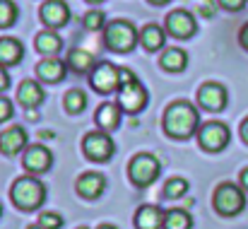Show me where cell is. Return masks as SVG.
<instances>
[{
	"instance_id": "cell-1",
	"label": "cell",
	"mask_w": 248,
	"mask_h": 229,
	"mask_svg": "<svg viewBox=\"0 0 248 229\" xmlns=\"http://www.w3.org/2000/svg\"><path fill=\"white\" fill-rule=\"evenodd\" d=\"M162 126H164V133L169 138H173V140H188L190 135L198 133V128L202 123H200V114H198L195 104L193 101H186V99H178V101H173V104L166 106Z\"/></svg>"
},
{
	"instance_id": "cell-2",
	"label": "cell",
	"mask_w": 248,
	"mask_h": 229,
	"mask_svg": "<svg viewBox=\"0 0 248 229\" xmlns=\"http://www.w3.org/2000/svg\"><path fill=\"white\" fill-rule=\"evenodd\" d=\"M116 94H118V106L123 109V114H140L150 101L145 84L135 77L130 68H121V84Z\"/></svg>"
},
{
	"instance_id": "cell-3",
	"label": "cell",
	"mask_w": 248,
	"mask_h": 229,
	"mask_svg": "<svg viewBox=\"0 0 248 229\" xmlns=\"http://www.w3.org/2000/svg\"><path fill=\"white\" fill-rule=\"evenodd\" d=\"M10 198H12L15 208H19L24 213H31V210H39L44 205V200H46V186L34 174H27V176H19L12 183Z\"/></svg>"
},
{
	"instance_id": "cell-4",
	"label": "cell",
	"mask_w": 248,
	"mask_h": 229,
	"mask_svg": "<svg viewBox=\"0 0 248 229\" xmlns=\"http://www.w3.org/2000/svg\"><path fill=\"white\" fill-rule=\"evenodd\" d=\"M140 41V32L128 19H113L104 27V46L113 53H130Z\"/></svg>"
},
{
	"instance_id": "cell-5",
	"label": "cell",
	"mask_w": 248,
	"mask_h": 229,
	"mask_svg": "<svg viewBox=\"0 0 248 229\" xmlns=\"http://www.w3.org/2000/svg\"><path fill=\"white\" fill-rule=\"evenodd\" d=\"M212 205L222 217H234V215L244 213V208H246V191L232 181H224L215 188Z\"/></svg>"
},
{
	"instance_id": "cell-6",
	"label": "cell",
	"mask_w": 248,
	"mask_h": 229,
	"mask_svg": "<svg viewBox=\"0 0 248 229\" xmlns=\"http://www.w3.org/2000/svg\"><path fill=\"white\" fill-rule=\"evenodd\" d=\"M159 174H162V162L150 152L135 154L128 164V176H130L133 186H138V188L152 186L159 179Z\"/></svg>"
},
{
	"instance_id": "cell-7",
	"label": "cell",
	"mask_w": 248,
	"mask_h": 229,
	"mask_svg": "<svg viewBox=\"0 0 248 229\" xmlns=\"http://www.w3.org/2000/svg\"><path fill=\"white\" fill-rule=\"evenodd\" d=\"M232 140L229 126L222 121H207L198 128V143L205 152H222Z\"/></svg>"
},
{
	"instance_id": "cell-8",
	"label": "cell",
	"mask_w": 248,
	"mask_h": 229,
	"mask_svg": "<svg viewBox=\"0 0 248 229\" xmlns=\"http://www.w3.org/2000/svg\"><path fill=\"white\" fill-rule=\"evenodd\" d=\"M89 84H92V89H96L99 94H113V92H118V84H121V68L113 65L111 61L96 63L94 70L89 73Z\"/></svg>"
},
{
	"instance_id": "cell-9",
	"label": "cell",
	"mask_w": 248,
	"mask_h": 229,
	"mask_svg": "<svg viewBox=\"0 0 248 229\" xmlns=\"http://www.w3.org/2000/svg\"><path fill=\"white\" fill-rule=\"evenodd\" d=\"M82 152L92 162H108L116 152L113 138L106 131H92L82 138Z\"/></svg>"
},
{
	"instance_id": "cell-10",
	"label": "cell",
	"mask_w": 248,
	"mask_h": 229,
	"mask_svg": "<svg viewBox=\"0 0 248 229\" xmlns=\"http://www.w3.org/2000/svg\"><path fill=\"white\" fill-rule=\"evenodd\" d=\"M164 29H166V34L173 36V39H190L198 32V19L188 10H171L166 15Z\"/></svg>"
},
{
	"instance_id": "cell-11",
	"label": "cell",
	"mask_w": 248,
	"mask_h": 229,
	"mask_svg": "<svg viewBox=\"0 0 248 229\" xmlns=\"http://www.w3.org/2000/svg\"><path fill=\"white\" fill-rule=\"evenodd\" d=\"M39 19L48 29H61L70 22V7L65 0H44L39 7Z\"/></svg>"
},
{
	"instance_id": "cell-12",
	"label": "cell",
	"mask_w": 248,
	"mask_h": 229,
	"mask_svg": "<svg viewBox=\"0 0 248 229\" xmlns=\"http://www.w3.org/2000/svg\"><path fill=\"white\" fill-rule=\"evenodd\" d=\"M229 101V94H227V87L219 84V82H205L200 84L198 89V104L207 111H222Z\"/></svg>"
},
{
	"instance_id": "cell-13",
	"label": "cell",
	"mask_w": 248,
	"mask_h": 229,
	"mask_svg": "<svg viewBox=\"0 0 248 229\" xmlns=\"http://www.w3.org/2000/svg\"><path fill=\"white\" fill-rule=\"evenodd\" d=\"M22 164L29 174L39 176V174H46L51 166H53V154L48 147L44 145H29L24 150V157H22Z\"/></svg>"
},
{
	"instance_id": "cell-14",
	"label": "cell",
	"mask_w": 248,
	"mask_h": 229,
	"mask_svg": "<svg viewBox=\"0 0 248 229\" xmlns=\"http://www.w3.org/2000/svg\"><path fill=\"white\" fill-rule=\"evenodd\" d=\"M44 99H46V92L39 84V80H24L17 87V101H19V106H24L29 111H34L36 106H41Z\"/></svg>"
},
{
	"instance_id": "cell-15",
	"label": "cell",
	"mask_w": 248,
	"mask_h": 229,
	"mask_svg": "<svg viewBox=\"0 0 248 229\" xmlns=\"http://www.w3.org/2000/svg\"><path fill=\"white\" fill-rule=\"evenodd\" d=\"M68 70H70L68 63L63 58H58V56H48L36 65V75L44 82H61V80H65Z\"/></svg>"
},
{
	"instance_id": "cell-16",
	"label": "cell",
	"mask_w": 248,
	"mask_h": 229,
	"mask_svg": "<svg viewBox=\"0 0 248 229\" xmlns=\"http://www.w3.org/2000/svg\"><path fill=\"white\" fill-rule=\"evenodd\" d=\"M121 116H123V109L118 106V101H106V104H101V106L96 109L94 121H96V126H99L101 131L111 133V131H116V128L121 126Z\"/></svg>"
},
{
	"instance_id": "cell-17",
	"label": "cell",
	"mask_w": 248,
	"mask_h": 229,
	"mask_svg": "<svg viewBox=\"0 0 248 229\" xmlns=\"http://www.w3.org/2000/svg\"><path fill=\"white\" fill-rule=\"evenodd\" d=\"M75 188H78V193H80L82 198L94 200V198H99V196L104 193L106 179H104V174H99V171H87V174H82V176L78 179Z\"/></svg>"
},
{
	"instance_id": "cell-18",
	"label": "cell",
	"mask_w": 248,
	"mask_h": 229,
	"mask_svg": "<svg viewBox=\"0 0 248 229\" xmlns=\"http://www.w3.org/2000/svg\"><path fill=\"white\" fill-rule=\"evenodd\" d=\"M27 150V131L22 126H12L5 133H0V152L2 154H17Z\"/></svg>"
},
{
	"instance_id": "cell-19",
	"label": "cell",
	"mask_w": 248,
	"mask_h": 229,
	"mask_svg": "<svg viewBox=\"0 0 248 229\" xmlns=\"http://www.w3.org/2000/svg\"><path fill=\"white\" fill-rule=\"evenodd\" d=\"M166 210L157 205H142L135 213V227L138 229H164Z\"/></svg>"
},
{
	"instance_id": "cell-20",
	"label": "cell",
	"mask_w": 248,
	"mask_h": 229,
	"mask_svg": "<svg viewBox=\"0 0 248 229\" xmlns=\"http://www.w3.org/2000/svg\"><path fill=\"white\" fill-rule=\"evenodd\" d=\"M24 56V46L19 39L15 36H2L0 39V65L10 68V65H17Z\"/></svg>"
},
{
	"instance_id": "cell-21",
	"label": "cell",
	"mask_w": 248,
	"mask_h": 229,
	"mask_svg": "<svg viewBox=\"0 0 248 229\" xmlns=\"http://www.w3.org/2000/svg\"><path fill=\"white\" fill-rule=\"evenodd\" d=\"M140 44H142V49L150 51V53L164 49L166 29L164 27H159V24H145V27L140 29Z\"/></svg>"
},
{
	"instance_id": "cell-22",
	"label": "cell",
	"mask_w": 248,
	"mask_h": 229,
	"mask_svg": "<svg viewBox=\"0 0 248 229\" xmlns=\"http://www.w3.org/2000/svg\"><path fill=\"white\" fill-rule=\"evenodd\" d=\"M65 63H68V68H70L75 75H89V73L94 70V65H96L94 56H92L89 51H84V49H73V51L68 53Z\"/></svg>"
},
{
	"instance_id": "cell-23",
	"label": "cell",
	"mask_w": 248,
	"mask_h": 229,
	"mask_svg": "<svg viewBox=\"0 0 248 229\" xmlns=\"http://www.w3.org/2000/svg\"><path fill=\"white\" fill-rule=\"evenodd\" d=\"M61 49H63V39L58 36L56 29H44V32L36 36V51H39L44 58H48V56H58Z\"/></svg>"
},
{
	"instance_id": "cell-24",
	"label": "cell",
	"mask_w": 248,
	"mask_h": 229,
	"mask_svg": "<svg viewBox=\"0 0 248 229\" xmlns=\"http://www.w3.org/2000/svg\"><path fill=\"white\" fill-rule=\"evenodd\" d=\"M159 65L166 73H183L188 65V53L183 49H164V53L159 56Z\"/></svg>"
},
{
	"instance_id": "cell-25",
	"label": "cell",
	"mask_w": 248,
	"mask_h": 229,
	"mask_svg": "<svg viewBox=\"0 0 248 229\" xmlns=\"http://www.w3.org/2000/svg\"><path fill=\"white\" fill-rule=\"evenodd\" d=\"M193 227V217L188 210H166V217H164V229H190Z\"/></svg>"
},
{
	"instance_id": "cell-26",
	"label": "cell",
	"mask_w": 248,
	"mask_h": 229,
	"mask_svg": "<svg viewBox=\"0 0 248 229\" xmlns=\"http://www.w3.org/2000/svg\"><path fill=\"white\" fill-rule=\"evenodd\" d=\"M63 106H65L68 114H80V111H84V106H87V92L84 89H70L65 94V99H63Z\"/></svg>"
},
{
	"instance_id": "cell-27",
	"label": "cell",
	"mask_w": 248,
	"mask_h": 229,
	"mask_svg": "<svg viewBox=\"0 0 248 229\" xmlns=\"http://www.w3.org/2000/svg\"><path fill=\"white\" fill-rule=\"evenodd\" d=\"M82 27L87 32H101L106 27V15L101 10H89L82 17Z\"/></svg>"
},
{
	"instance_id": "cell-28",
	"label": "cell",
	"mask_w": 248,
	"mask_h": 229,
	"mask_svg": "<svg viewBox=\"0 0 248 229\" xmlns=\"http://www.w3.org/2000/svg\"><path fill=\"white\" fill-rule=\"evenodd\" d=\"M17 22V5L12 0H0V29H7Z\"/></svg>"
},
{
	"instance_id": "cell-29",
	"label": "cell",
	"mask_w": 248,
	"mask_h": 229,
	"mask_svg": "<svg viewBox=\"0 0 248 229\" xmlns=\"http://www.w3.org/2000/svg\"><path fill=\"white\" fill-rule=\"evenodd\" d=\"M188 193V181L181 179V176H173L164 183V196L166 198H181Z\"/></svg>"
},
{
	"instance_id": "cell-30",
	"label": "cell",
	"mask_w": 248,
	"mask_h": 229,
	"mask_svg": "<svg viewBox=\"0 0 248 229\" xmlns=\"http://www.w3.org/2000/svg\"><path fill=\"white\" fill-rule=\"evenodd\" d=\"M39 225L44 229H61L63 227V215H58V213H41L39 215Z\"/></svg>"
},
{
	"instance_id": "cell-31",
	"label": "cell",
	"mask_w": 248,
	"mask_h": 229,
	"mask_svg": "<svg viewBox=\"0 0 248 229\" xmlns=\"http://www.w3.org/2000/svg\"><path fill=\"white\" fill-rule=\"evenodd\" d=\"M12 118V101L7 97H0V123Z\"/></svg>"
},
{
	"instance_id": "cell-32",
	"label": "cell",
	"mask_w": 248,
	"mask_h": 229,
	"mask_svg": "<svg viewBox=\"0 0 248 229\" xmlns=\"http://www.w3.org/2000/svg\"><path fill=\"white\" fill-rule=\"evenodd\" d=\"M217 0H205L200 7H198V15H202V17H215V12H217Z\"/></svg>"
},
{
	"instance_id": "cell-33",
	"label": "cell",
	"mask_w": 248,
	"mask_h": 229,
	"mask_svg": "<svg viewBox=\"0 0 248 229\" xmlns=\"http://www.w3.org/2000/svg\"><path fill=\"white\" fill-rule=\"evenodd\" d=\"M217 2H219V7H224V10H229V12H239V10L246 7L248 0H217Z\"/></svg>"
},
{
	"instance_id": "cell-34",
	"label": "cell",
	"mask_w": 248,
	"mask_h": 229,
	"mask_svg": "<svg viewBox=\"0 0 248 229\" xmlns=\"http://www.w3.org/2000/svg\"><path fill=\"white\" fill-rule=\"evenodd\" d=\"M7 87H10V73H7L5 65H0V92L7 89Z\"/></svg>"
},
{
	"instance_id": "cell-35",
	"label": "cell",
	"mask_w": 248,
	"mask_h": 229,
	"mask_svg": "<svg viewBox=\"0 0 248 229\" xmlns=\"http://www.w3.org/2000/svg\"><path fill=\"white\" fill-rule=\"evenodd\" d=\"M239 44H241V46L248 51V22L241 27V32H239Z\"/></svg>"
},
{
	"instance_id": "cell-36",
	"label": "cell",
	"mask_w": 248,
	"mask_h": 229,
	"mask_svg": "<svg viewBox=\"0 0 248 229\" xmlns=\"http://www.w3.org/2000/svg\"><path fill=\"white\" fill-rule=\"evenodd\" d=\"M239 186H241L244 191H248V166L241 171V176H239Z\"/></svg>"
},
{
	"instance_id": "cell-37",
	"label": "cell",
	"mask_w": 248,
	"mask_h": 229,
	"mask_svg": "<svg viewBox=\"0 0 248 229\" xmlns=\"http://www.w3.org/2000/svg\"><path fill=\"white\" fill-rule=\"evenodd\" d=\"M241 138H244V143L248 145V118H244V123H241Z\"/></svg>"
},
{
	"instance_id": "cell-38",
	"label": "cell",
	"mask_w": 248,
	"mask_h": 229,
	"mask_svg": "<svg viewBox=\"0 0 248 229\" xmlns=\"http://www.w3.org/2000/svg\"><path fill=\"white\" fill-rule=\"evenodd\" d=\"M152 5H164V2H169V0H150Z\"/></svg>"
},
{
	"instance_id": "cell-39",
	"label": "cell",
	"mask_w": 248,
	"mask_h": 229,
	"mask_svg": "<svg viewBox=\"0 0 248 229\" xmlns=\"http://www.w3.org/2000/svg\"><path fill=\"white\" fill-rule=\"evenodd\" d=\"M96 229H118V227H113V225H101V227H96Z\"/></svg>"
},
{
	"instance_id": "cell-40",
	"label": "cell",
	"mask_w": 248,
	"mask_h": 229,
	"mask_svg": "<svg viewBox=\"0 0 248 229\" xmlns=\"http://www.w3.org/2000/svg\"><path fill=\"white\" fill-rule=\"evenodd\" d=\"M27 229H44L41 225H31V227H27Z\"/></svg>"
},
{
	"instance_id": "cell-41",
	"label": "cell",
	"mask_w": 248,
	"mask_h": 229,
	"mask_svg": "<svg viewBox=\"0 0 248 229\" xmlns=\"http://www.w3.org/2000/svg\"><path fill=\"white\" fill-rule=\"evenodd\" d=\"M87 2H104V0H87Z\"/></svg>"
},
{
	"instance_id": "cell-42",
	"label": "cell",
	"mask_w": 248,
	"mask_h": 229,
	"mask_svg": "<svg viewBox=\"0 0 248 229\" xmlns=\"http://www.w3.org/2000/svg\"><path fill=\"white\" fill-rule=\"evenodd\" d=\"M0 215H2V205H0Z\"/></svg>"
},
{
	"instance_id": "cell-43",
	"label": "cell",
	"mask_w": 248,
	"mask_h": 229,
	"mask_svg": "<svg viewBox=\"0 0 248 229\" xmlns=\"http://www.w3.org/2000/svg\"><path fill=\"white\" fill-rule=\"evenodd\" d=\"M80 229H87V227H80Z\"/></svg>"
}]
</instances>
